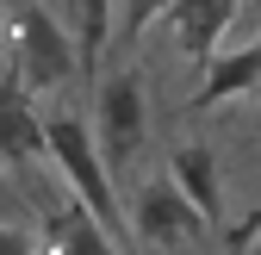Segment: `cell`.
Returning a JSON list of instances; mask_svg holds the SVG:
<instances>
[{
	"mask_svg": "<svg viewBox=\"0 0 261 255\" xmlns=\"http://www.w3.org/2000/svg\"><path fill=\"white\" fill-rule=\"evenodd\" d=\"M44 143H50V162H56L62 187H69V193L100 218L112 237H124V212H118V199H112V162H106L100 137H93V124H81L75 112H56V118L44 124Z\"/></svg>",
	"mask_w": 261,
	"mask_h": 255,
	"instance_id": "1",
	"label": "cell"
},
{
	"mask_svg": "<svg viewBox=\"0 0 261 255\" xmlns=\"http://www.w3.org/2000/svg\"><path fill=\"white\" fill-rule=\"evenodd\" d=\"M75 13H81V62H93L112 31V0H75Z\"/></svg>",
	"mask_w": 261,
	"mask_h": 255,
	"instance_id": "9",
	"label": "cell"
},
{
	"mask_svg": "<svg viewBox=\"0 0 261 255\" xmlns=\"http://www.w3.org/2000/svg\"><path fill=\"white\" fill-rule=\"evenodd\" d=\"M168 174L187 187V199L199 206L212 224H224V181H218V149L212 143H180L168 156Z\"/></svg>",
	"mask_w": 261,
	"mask_h": 255,
	"instance_id": "6",
	"label": "cell"
},
{
	"mask_svg": "<svg viewBox=\"0 0 261 255\" xmlns=\"http://www.w3.org/2000/svg\"><path fill=\"white\" fill-rule=\"evenodd\" d=\"M255 87H261V44L230 50L224 62H212V69H205V87H199V100L218 106V100H243V93H255Z\"/></svg>",
	"mask_w": 261,
	"mask_h": 255,
	"instance_id": "8",
	"label": "cell"
},
{
	"mask_svg": "<svg viewBox=\"0 0 261 255\" xmlns=\"http://www.w3.org/2000/svg\"><path fill=\"white\" fill-rule=\"evenodd\" d=\"M168 7H174V0H124V25H118V31H124V44H137L143 31H149L162 13H168Z\"/></svg>",
	"mask_w": 261,
	"mask_h": 255,
	"instance_id": "10",
	"label": "cell"
},
{
	"mask_svg": "<svg viewBox=\"0 0 261 255\" xmlns=\"http://www.w3.org/2000/svg\"><path fill=\"white\" fill-rule=\"evenodd\" d=\"M162 19L174 25V38H180V50L193 62H205L212 44L224 38V25H230V0H174Z\"/></svg>",
	"mask_w": 261,
	"mask_h": 255,
	"instance_id": "7",
	"label": "cell"
},
{
	"mask_svg": "<svg viewBox=\"0 0 261 255\" xmlns=\"http://www.w3.org/2000/svg\"><path fill=\"white\" fill-rule=\"evenodd\" d=\"M93 137H100L106 162L112 168H130L149 143V100H143V81L118 69L93 87Z\"/></svg>",
	"mask_w": 261,
	"mask_h": 255,
	"instance_id": "3",
	"label": "cell"
},
{
	"mask_svg": "<svg viewBox=\"0 0 261 255\" xmlns=\"http://www.w3.org/2000/svg\"><path fill=\"white\" fill-rule=\"evenodd\" d=\"M75 69H87L81 62V38H69V31L56 25V13L44 0H25L19 7V81L31 93H50Z\"/></svg>",
	"mask_w": 261,
	"mask_h": 255,
	"instance_id": "4",
	"label": "cell"
},
{
	"mask_svg": "<svg viewBox=\"0 0 261 255\" xmlns=\"http://www.w3.org/2000/svg\"><path fill=\"white\" fill-rule=\"evenodd\" d=\"M130 237L137 243H155V249H193L212 237V218L187 199V187L174 174H155L137 187L130 199Z\"/></svg>",
	"mask_w": 261,
	"mask_h": 255,
	"instance_id": "2",
	"label": "cell"
},
{
	"mask_svg": "<svg viewBox=\"0 0 261 255\" xmlns=\"http://www.w3.org/2000/svg\"><path fill=\"white\" fill-rule=\"evenodd\" d=\"M31 100H38L31 87H0V162H13V168L50 156V143H44V124L50 118H38Z\"/></svg>",
	"mask_w": 261,
	"mask_h": 255,
	"instance_id": "5",
	"label": "cell"
}]
</instances>
